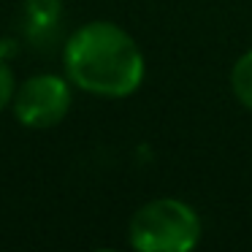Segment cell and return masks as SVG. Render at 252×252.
I'll list each match as a JSON object with an SVG mask.
<instances>
[{
	"instance_id": "6da1fadb",
	"label": "cell",
	"mask_w": 252,
	"mask_h": 252,
	"mask_svg": "<svg viewBox=\"0 0 252 252\" xmlns=\"http://www.w3.org/2000/svg\"><path fill=\"white\" fill-rule=\"evenodd\" d=\"M63 71L76 90L95 98H130L147 76V60L125 28L106 19L84 22L65 38Z\"/></svg>"
},
{
	"instance_id": "7a4b0ae2",
	"label": "cell",
	"mask_w": 252,
	"mask_h": 252,
	"mask_svg": "<svg viewBox=\"0 0 252 252\" xmlns=\"http://www.w3.org/2000/svg\"><path fill=\"white\" fill-rule=\"evenodd\" d=\"M203 236L198 212L179 198H152L133 212L127 241L138 252H190Z\"/></svg>"
},
{
	"instance_id": "3957f363",
	"label": "cell",
	"mask_w": 252,
	"mask_h": 252,
	"mask_svg": "<svg viewBox=\"0 0 252 252\" xmlns=\"http://www.w3.org/2000/svg\"><path fill=\"white\" fill-rule=\"evenodd\" d=\"M73 106V84L65 73H33L11 100V114L28 130H52L65 122Z\"/></svg>"
},
{
	"instance_id": "277c9868",
	"label": "cell",
	"mask_w": 252,
	"mask_h": 252,
	"mask_svg": "<svg viewBox=\"0 0 252 252\" xmlns=\"http://www.w3.org/2000/svg\"><path fill=\"white\" fill-rule=\"evenodd\" d=\"M63 19V0H25V25L30 38H52Z\"/></svg>"
},
{
	"instance_id": "5b68a950",
	"label": "cell",
	"mask_w": 252,
	"mask_h": 252,
	"mask_svg": "<svg viewBox=\"0 0 252 252\" xmlns=\"http://www.w3.org/2000/svg\"><path fill=\"white\" fill-rule=\"evenodd\" d=\"M230 90L236 100L252 111V49L244 52L230 68Z\"/></svg>"
},
{
	"instance_id": "8992f818",
	"label": "cell",
	"mask_w": 252,
	"mask_h": 252,
	"mask_svg": "<svg viewBox=\"0 0 252 252\" xmlns=\"http://www.w3.org/2000/svg\"><path fill=\"white\" fill-rule=\"evenodd\" d=\"M14 93H17V76H14L8 60L0 55V114H3L6 109H11Z\"/></svg>"
}]
</instances>
